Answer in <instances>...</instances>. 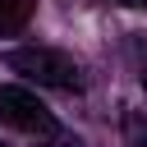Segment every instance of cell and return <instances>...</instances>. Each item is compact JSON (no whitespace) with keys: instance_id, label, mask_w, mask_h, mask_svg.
<instances>
[{"instance_id":"277c9868","label":"cell","mask_w":147,"mask_h":147,"mask_svg":"<svg viewBox=\"0 0 147 147\" xmlns=\"http://www.w3.org/2000/svg\"><path fill=\"white\" fill-rule=\"evenodd\" d=\"M124 142L147 147V110H124Z\"/></svg>"},{"instance_id":"3957f363","label":"cell","mask_w":147,"mask_h":147,"mask_svg":"<svg viewBox=\"0 0 147 147\" xmlns=\"http://www.w3.org/2000/svg\"><path fill=\"white\" fill-rule=\"evenodd\" d=\"M37 0H0V32H14L18 23H28Z\"/></svg>"},{"instance_id":"8992f818","label":"cell","mask_w":147,"mask_h":147,"mask_svg":"<svg viewBox=\"0 0 147 147\" xmlns=\"http://www.w3.org/2000/svg\"><path fill=\"white\" fill-rule=\"evenodd\" d=\"M142 87H147V69H142Z\"/></svg>"},{"instance_id":"6da1fadb","label":"cell","mask_w":147,"mask_h":147,"mask_svg":"<svg viewBox=\"0 0 147 147\" xmlns=\"http://www.w3.org/2000/svg\"><path fill=\"white\" fill-rule=\"evenodd\" d=\"M5 64L37 87H55V92H83V69L74 55L55 51V46H14L5 51Z\"/></svg>"},{"instance_id":"7a4b0ae2","label":"cell","mask_w":147,"mask_h":147,"mask_svg":"<svg viewBox=\"0 0 147 147\" xmlns=\"http://www.w3.org/2000/svg\"><path fill=\"white\" fill-rule=\"evenodd\" d=\"M0 124L28 133V138H55L60 119L28 92V87H0Z\"/></svg>"},{"instance_id":"5b68a950","label":"cell","mask_w":147,"mask_h":147,"mask_svg":"<svg viewBox=\"0 0 147 147\" xmlns=\"http://www.w3.org/2000/svg\"><path fill=\"white\" fill-rule=\"evenodd\" d=\"M115 5H129V9H142L147 0H115Z\"/></svg>"}]
</instances>
